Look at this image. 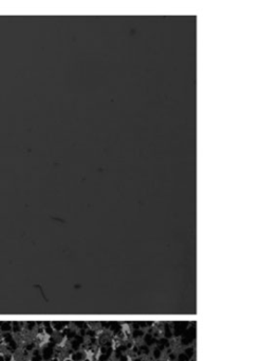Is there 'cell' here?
<instances>
[{
    "instance_id": "1",
    "label": "cell",
    "mask_w": 280,
    "mask_h": 361,
    "mask_svg": "<svg viewBox=\"0 0 280 361\" xmlns=\"http://www.w3.org/2000/svg\"><path fill=\"white\" fill-rule=\"evenodd\" d=\"M12 333V322H0V334Z\"/></svg>"
},
{
    "instance_id": "2",
    "label": "cell",
    "mask_w": 280,
    "mask_h": 361,
    "mask_svg": "<svg viewBox=\"0 0 280 361\" xmlns=\"http://www.w3.org/2000/svg\"><path fill=\"white\" fill-rule=\"evenodd\" d=\"M153 355H155V358H159L160 355H161V352H160L159 350H155V353H153Z\"/></svg>"
}]
</instances>
